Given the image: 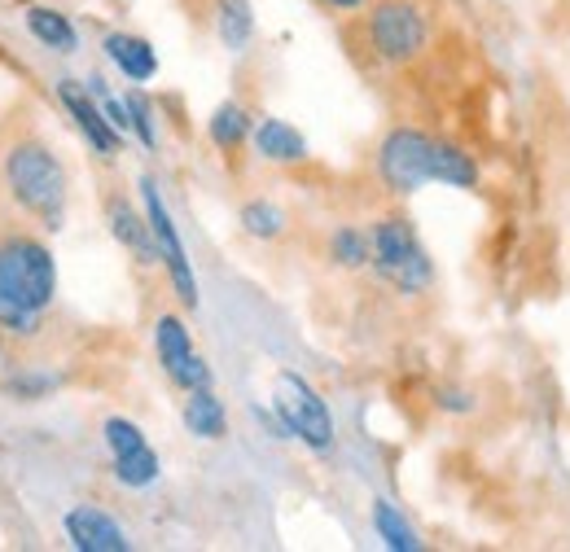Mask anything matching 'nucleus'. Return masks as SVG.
<instances>
[{
  "label": "nucleus",
  "mask_w": 570,
  "mask_h": 552,
  "mask_svg": "<svg viewBox=\"0 0 570 552\" xmlns=\"http://www.w3.org/2000/svg\"><path fill=\"white\" fill-rule=\"evenodd\" d=\"M0 203L31 219L40 233H58L67 224V162L27 110H9L0 119Z\"/></svg>",
  "instance_id": "f257e3e1"
},
{
  "label": "nucleus",
  "mask_w": 570,
  "mask_h": 552,
  "mask_svg": "<svg viewBox=\"0 0 570 552\" xmlns=\"http://www.w3.org/2000/svg\"><path fill=\"white\" fill-rule=\"evenodd\" d=\"M36 224L0 203V334L36 338L58 298V264Z\"/></svg>",
  "instance_id": "f03ea898"
},
{
  "label": "nucleus",
  "mask_w": 570,
  "mask_h": 552,
  "mask_svg": "<svg viewBox=\"0 0 570 552\" xmlns=\"http://www.w3.org/2000/svg\"><path fill=\"white\" fill-rule=\"evenodd\" d=\"M368 237H373V273L382 276L395 294H426L434 285V259L422 246L417 228L409 215L391 210V215H377L368 224Z\"/></svg>",
  "instance_id": "7ed1b4c3"
},
{
  "label": "nucleus",
  "mask_w": 570,
  "mask_h": 552,
  "mask_svg": "<svg viewBox=\"0 0 570 552\" xmlns=\"http://www.w3.org/2000/svg\"><path fill=\"white\" fill-rule=\"evenodd\" d=\"M364 45L382 67H413L430 49V13L422 0H368Z\"/></svg>",
  "instance_id": "20e7f679"
},
{
  "label": "nucleus",
  "mask_w": 570,
  "mask_h": 552,
  "mask_svg": "<svg viewBox=\"0 0 570 552\" xmlns=\"http://www.w3.org/2000/svg\"><path fill=\"white\" fill-rule=\"evenodd\" d=\"M273 408L285 421L289 438H298L303 447H312V452H330L334 447V413H330V404L321 400V391L303 373L282 368L273 377Z\"/></svg>",
  "instance_id": "39448f33"
},
{
  "label": "nucleus",
  "mask_w": 570,
  "mask_h": 552,
  "mask_svg": "<svg viewBox=\"0 0 570 552\" xmlns=\"http://www.w3.org/2000/svg\"><path fill=\"white\" fill-rule=\"evenodd\" d=\"M430 149L434 137H426L422 128H391L382 145H377V180L391 198H413L422 185H430Z\"/></svg>",
  "instance_id": "423d86ee"
},
{
  "label": "nucleus",
  "mask_w": 570,
  "mask_h": 552,
  "mask_svg": "<svg viewBox=\"0 0 570 552\" xmlns=\"http://www.w3.org/2000/svg\"><path fill=\"white\" fill-rule=\"evenodd\" d=\"M141 207H145V215H149V228H154L158 259H163V268H167V280H171V289H176L180 307L194 312V307H198V276L189 268V250H185V241H180V228H176L171 210L163 203L154 176H141Z\"/></svg>",
  "instance_id": "0eeeda50"
},
{
  "label": "nucleus",
  "mask_w": 570,
  "mask_h": 552,
  "mask_svg": "<svg viewBox=\"0 0 570 552\" xmlns=\"http://www.w3.org/2000/svg\"><path fill=\"white\" fill-rule=\"evenodd\" d=\"M154 355H158L167 382H171L176 391H185V395H189V391H203V386L215 382L212 364L194 351L189 325H185L176 312H163V316L154 321Z\"/></svg>",
  "instance_id": "6e6552de"
},
{
  "label": "nucleus",
  "mask_w": 570,
  "mask_h": 552,
  "mask_svg": "<svg viewBox=\"0 0 570 552\" xmlns=\"http://www.w3.org/2000/svg\"><path fill=\"white\" fill-rule=\"evenodd\" d=\"M58 101L67 106V115L75 119V128L83 132V140H88L101 158H115V154H119L124 137L115 132V124L106 119V110H101V101L92 97V88H88V83H79V79H62V83H58Z\"/></svg>",
  "instance_id": "1a4fd4ad"
},
{
  "label": "nucleus",
  "mask_w": 570,
  "mask_h": 552,
  "mask_svg": "<svg viewBox=\"0 0 570 552\" xmlns=\"http://www.w3.org/2000/svg\"><path fill=\"white\" fill-rule=\"evenodd\" d=\"M106 224H110V237L132 255L137 268H154L163 264L158 259V241H154V228H149V215L145 207L137 210L128 194H110L106 198Z\"/></svg>",
  "instance_id": "9d476101"
},
{
  "label": "nucleus",
  "mask_w": 570,
  "mask_h": 552,
  "mask_svg": "<svg viewBox=\"0 0 570 552\" xmlns=\"http://www.w3.org/2000/svg\"><path fill=\"white\" fill-rule=\"evenodd\" d=\"M62 526H67L71 549H79V552H128L132 549L128 531H124L106 509H97V504H75L71 513L62 518Z\"/></svg>",
  "instance_id": "9b49d317"
},
{
  "label": "nucleus",
  "mask_w": 570,
  "mask_h": 552,
  "mask_svg": "<svg viewBox=\"0 0 570 552\" xmlns=\"http://www.w3.org/2000/svg\"><path fill=\"white\" fill-rule=\"evenodd\" d=\"M250 145H255V154H259L264 162H273V167H294V162L307 158V137H303L294 124L273 119V115H268V119H255Z\"/></svg>",
  "instance_id": "f8f14e48"
},
{
  "label": "nucleus",
  "mask_w": 570,
  "mask_h": 552,
  "mask_svg": "<svg viewBox=\"0 0 570 552\" xmlns=\"http://www.w3.org/2000/svg\"><path fill=\"white\" fill-rule=\"evenodd\" d=\"M101 49H106V58L119 67L124 79H132V83H145V79H154L158 75V53H154V45L145 40V36H132V31H110L106 40H101Z\"/></svg>",
  "instance_id": "ddd939ff"
},
{
  "label": "nucleus",
  "mask_w": 570,
  "mask_h": 552,
  "mask_svg": "<svg viewBox=\"0 0 570 552\" xmlns=\"http://www.w3.org/2000/svg\"><path fill=\"white\" fill-rule=\"evenodd\" d=\"M430 180L443 189H474L479 185V162L470 149L452 145V140H434L430 149Z\"/></svg>",
  "instance_id": "4468645a"
},
{
  "label": "nucleus",
  "mask_w": 570,
  "mask_h": 552,
  "mask_svg": "<svg viewBox=\"0 0 570 552\" xmlns=\"http://www.w3.org/2000/svg\"><path fill=\"white\" fill-rule=\"evenodd\" d=\"M185 430L194 434V438H203V443H219L224 434H228V413H224V404H219V395H215L212 386H203V391H189L185 395Z\"/></svg>",
  "instance_id": "2eb2a0df"
},
{
  "label": "nucleus",
  "mask_w": 570,
  "mask_h": 552,
  "mask_svg": "<svg viewBox=\"0 0 570 552\" xmlns=\"http://www.w3.org/2000/svg\"><path fill=\"white\" fill-rule=\"evenodd\" d=\"M250 132H255V115L242 101H219L215 106L212 124H207V137H212V145L224 158H233L250 140Z\"/></svg>",
  "instance_id": "dca6fc26"
},
{
  "label": "nucleus",
  "mask_w": 570,
  "mask_h": 552,
  "mask_svg": "<svg viewBox=\"0 0 570 552\" xmlns=\"http://www.w3.org/2000/svg\"><path fill=\"white\" fill-rule=\"evenodd\" d=\"M215 36L228 53H246L250 40H255V9L250 0H215Z\"/></svg>",
  "instance_id": "f3484780"
},
{
  "label": "nucleus",
  "mask_w": 570,
  "mask_h": 552,
  "mask_svg": "<svg viewBox=\"0 0 570 552\" xmlns=\"http://www.w3.org/2000/svg\"><path fill=\"white\" fill-rule=\"evenodd\" d=\"M27 31H31L45 49H53V53H75V49H79V31H75V22L62 9L31 4V9H27Z\"/></svg>",
  "instance_id": "a211bd4d"
},
{
  "label": "nucleus",
  "mask_w": 570,
  "mask_h": 552,
  "mask_svg": "<svg viewBox=\"0 0 570 552\" xmlns=\"http://www.w3.org/2000/svg\"><path fill=\"white\" fill-rule=\"evenodd\" d=\"M373 531L377 540L386 544L391 552H422V535L413 531V522L391 504V500H373Z\"/></svg>",
  "instance_id": "6ab92c4d"
},
{
  "label": "nucleus",
  "mask_w": 570,
  "mask_h": 552,
  "mask_svg": "<svg viewBox=\"0 0 570 552\" xmlns=\"http://www.w3.org/2000/svg\"><path fill=\"white\" fill-rule=\"evenodd\" d=\"M330 259L347 273H360V268H373V237L368 228L360 224H338L334 237H330Z\"/></svg>",
  "instance_id": "aec40b11"
},
{
  "label": "nucleus",
  "mask_w": 570,
  "mask_h": 552,
  "mask_svg": "<svg viewBox=\"0 0 570 552\" xmlns=\"http://www.w3.org/2000/svg\"><path fill=\"white\" fill-rule=\"evenodd\" d=\"M237 224L255 241H282L285 228H289V215L277 203H268V198H250V203H242V210H237Z\"/></svg>",
  "instance_id": "412c9836"
},
{
  "label": "nucleus",
  "mask_w": 570,
  "mask_h": 552,
  "mask_svg": "<svg viewBox=\"0 0 570 552\" xmlns=\"http://www.w3.org/2000/svg\"><path fill=\"white\" fill-rule=\"evenodd\" d=\"M158 474H163V461H158V452L145 443L137 452H128V456H115V483L128 486V491H145V486L158 483Z\"/></svg>",
  "instance_id": "4be33fe9"
},
{
  "label": "nucleus",
  "mask_w": 570,
  "mask_h": 552,
  "mask_svg": "<svg viewBox=\"0 0 570 552\" xmlns=\"http://www.w3.org/2000/svg\"><path fill=\"white\" fill-rule=\"evenodd\" d=\"M101 438H106V447H110V461H115V456H128V452H137V447L149 443L141 425L128 421V416H110V421L101 425Z\"/></svg>",
  "instance_id": "5701e85b"
},
{
  "label": "nucleus",
  "mask_w": 570,
  "mask_h": 552,
  "mask_svg": "<svg viewBox=\"0 0 570 552\" xmlns=\"http://www.w3.org/2000/svg\"><path fill=\"white\" fill-rule=\"evenodd\" d=\"M124 101H128V115H132V137L141 140L145 149H158V128H154V106H149V97L128 92Z\"/></svg>",
  "instance_id": "b1692460"
},
{
  "label": "nucleus",
  "mask_w": 570,
  "mask_h": 552,
  "mask_svg": "<svg viewBox=\"0 0 570 552\" xmlns=\"http://www.w3.org/2000/svg\"><path fill=\"white\" fill-rule=\"evenodd\" d=\"M439 408H448V413H470L474 400H470L465 391H439Z\"/></svg>",
  "instance_id": "393cba45"
},
{
  "label": "nucleus",
  "mask_w": 570,
  "mask_h": 552,
  "mask_svg": "<svg viewBox=\"0 0 570 552\" xmlns=\"http://www.w3.org/2000/svg\"><path fill=\"white\" fill-rule=\"evenodd\" d=\"M321 9H330V13H356V9H368V0H316Z\"/></svg>",
  "instance_id": "a878e982"
}]
</instances>
